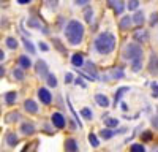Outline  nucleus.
Here are the masks:
<instances>
[{"label":"nucleus","mask_w":158,"mask_h":152,"mask_svg":"<svg viewBox=\"0 0 158 152\" xmlns=\"http://www.w3.org/2000/svg\"><path fill=\"white\" fill-rule=\"evenodd\" d=\"M65 36L70 44L76 46L82 41V36H84V25L79 22V21H70L65 27Z\"/></svg>","instance_id":"f257e3e1"},{"label":"nucleus","mask_w":158,"mask_h":152,"mask_svg":"<svg viewBox=\"0 0 158 152\" xmlns=\"http://www.w3.org/2000/svg\"><path fill=\"white\" fill-rule=\"evenodd\" d=\"M115 46V36L111 32H103L95 40V49L100 54H109Z\"/></svg>","instance_id":"f03ea898"},{"label":"nucleus","mask_w":158,"mask_h":152,"mask_svg":"<svg viewBox=\"0 0 158 152\" xmlns=\"http://www.w3.org/2000/svg\"><path fill=\"white\" fill-rule=\"evenodd\" d=\"M123 57L130 62H135V60H141L142 59V49L138 43H130L125 46L123 49Z\"/></svg>","instance_id":"7ed1b4c3"},{"label":"nucleus","mask_w":158,"mask_h":152,"mask_svg":"<svg viewBox=\"0 0 158 152\" xmlns=\"http://www.w3.org/2000/svg\"><path fill=\"white\" fill-rule=\"evenodd\" d=\"M38 98H40V101H41L43 105H49L51 101H52L51 92L48 91V89H44V87H41V89L38 91Z\"/></svg>","instance_id":"20e7f679"},{"label":"nucleus","mask_w":158,"mask_h":152,"mask_svg":"<svg viewBox=\"0 0 158 152\" xmlns=\"http://www.w3.org/2000/svg\"><path fill=\"white\" fill-rule=\"evenodd\" d=\"M51 120H52V124H54L56 129H63L65 124H67V122H65V117L62 116L60 112H54V114H52Z\"/></svg>","instance_id":"39448f33"},{"label":"nucleus","mask_w":158,"mask_h":152,"mask_svg":"<svg viewBox=\"0 0 158 152\" xmlns=\"http://www.w3.org/2000/svg\"><path fill=\"white\" fill-rule=\"evenodd\" d=\"M36 73L41 76V78H48V65H46V62L44 60H38L36 62Z\"/></svg>","instance_id":"423d86ee"},{"label":"nucleus","mask_w":158,"mask_h":152,"mask_svg":"<svg viewBox=\"0 0 158 152\" xmlns=\"http://www.w3.org/2000/svg\"><path fill=\"white\" fill-rule=\"evenodd\" d=\"M95 101H97L101 108H108V106H109V98H108L106 95L97 94V95H95Z\"/></svg>","instance_id":"0eeeda50"},{"label":"nucleus","mask_w":158,"mask_h":152,"mask_svg":"<svg viewBox=\"0 0 158 152\" xmlns=\"http://www.w3.org/2000/svg\"><path fill=\"white\" fill-rule=\"evenodd\" d=\"M24 108H25V111L30 112V114H35V112L38 111V105L35 103L33 100H27V101H25V103H24Z\"/></svg>","instance_id":"6e6552de"},{"label":"nucleus","mask_w":158,"mask_h":152,"mask_svg":"<svg viewBox=\"0 0 158 152\" xmlns=\"http://www.w3.org/2000/svg\"><path fill=\"white\" fill-rule=\"evenodd\" d=\"M21 132H22L24 135H32V133L35 132V127H33L32 122H24V124L21 125Z\"/></svg>","instance_id":"1a4fd4ad"},{"label":"nucleus","mask_w":158,"mask_h":152,"mask_svg":"<svg viewBox=\"0 0 158 152\" xmlns=\"http://www.w3.org/2000/svg\"><path fill=\"white\" fill-rule=\"evenodd\" d=\"M65 149H67V152H77V143L73 138H70L65 141Z\"/></svg>","instance_id":"9d476101"},{"label":"nucleus","mask_w":158,"mask_h":152,"mask_svg":"<svg viewBox=\"0 0 158 152\" xmlns=\"http://www.w3.org/2000/svg\"><path fill=\"white\" fill-rule=\"evenodd\" d=\"M71 62H73V65L77 67V68H79V67H82V63H84V57H82V54H79V53L74 54V56L71 57Z\"/></svg>","instance_id":"9b49d317"},{"label":"nucleus","mask_w":158,"mask_h":152,"mask_svg":"<svg viewBox=\"0 0 158 152\" xmlns=\"http://www.w3.org/2000/svg\"><path fill=\"white\" fill-rule=\"evenodd\" d=\"M19 65H21L22 70H25V68L32 67V62H30V59H29L27 56H21V57H19Z\"/></svg>","instance_id":"f8f14e48"},{"label":"nucleus","mask_w":158,"mask_h":152,"mask_svg":"<svg viewBox=\"0 0 158 152\" xmlns=\"http://www.w3.org/2000/svg\"><path fill=\"white\" fill-rule=\"evenodd\" d=\"M6 143H8V146L15 147L18 144V135L16 133H6Z\"/></svg>","instance_id":"ddd939ff"},{"label":"nucleus","mask_w":158,"mask_h":152,"mask_svg":"<svg viewBox=\"0 0 158 152\" xmlns=\"http://www.w3.org/2000/svg\"><path fill=\"white\" fill-rule=\"evenodd\" d=\"M150 73L158 74V57L156 56H152L150 57Z\"/></svg>","instance_id":"4468645a"},{"label":"nucleus","mask_w":158,"mask_h":152,"mask_svg":"<svg viewBox=\"0 0 158 152\" xmlns=\"http://www.w3.org/2000/svg\"><path fill=\"white\" fill-rule=\"evenodd\" d=\"M16 98H18L16 92H6V94H5V103H6V105H13V103L16 101Z\"/></svg>","instance_id":"2eb2a0df"},{"label":"nucleus","mask_w":158,"mask_h":152,"mask_svg":"<svg viewBox=\"0 0 158 152\" xmlns=\"http://www.w3.org/2000/svg\"><path fill=\"white\" fill-rule=\"evenodd\" d=\"M109 6L114 8V11L117 13V15H122V11H123V2H109Z\"/></svg>","instance_id":"dca6fc26"},{"label":"nucleus","mask_w":158,"mask_h":152,"mask_svg":"<svg viewBox=\"0 0 158 152\" xmlns=\"http://www.w3.org/2000/svg\"><path fill=\"white\" fill-rule=\"evenodd\" d=\"M131 22H133V19H131L130 16H125V18H122V21H120V29H123V30L130 29Z\"/></svg>","instance_id":"f3484780"},{"label":"nucleus","mask_w":158,"mask_h":152,"mask_svg":"<svg viewBox=\"0 0 158 152\" xmlns=\"http://www.w3.org/2000/svg\"><path fill=\"white\" fill-rule=\"evenodd\" d=\"M87 71H89V74H90V76H94V79H97V78H98L97 70H95V65H94L92 62H87Z\"/></svg>","instance_id":"a211bd4d"},{"label":"nucleus","mask_w":158,"mask_h":152,"mask_svg":"<svg viewBox=\"0 0 158 152\" xmlns=\"http://www.w3.org/2000/svg\"><path fill=\"white\" fill-rule=\"evenodd\" d=\"M114 135H115V132H112V130H109V129H104V130H101V133H100V136L104 138V139H109V138H112Z\"/></svg>","instance_id":"6ab92c4d"},{"label":"nucleus","mask_w":158,"mask_h":152,"mask_svg":"<svg viewBox=\"0 0 158 152\" xmlns=\"http://www.w3.org/2000/svg\"><path fill=\"white\" fill-rule=\"evenodd\" d=\"M135 40H138V41H146V40H147V32H142V30L136 32V33H135Z\"/></svg>","instance_id":"aec40b11"},{"label":"nucleus","mask_w":158,"mask_h":152,"mask_svg":"<svg viewBox=\"0 0 158 152\" xmlns=\"http://www.w3.org/2000/svg\"><path fill=\"white\" fill-rule=\"evenodd\" d=\"M131 19H133V22H136V24H142L144 21H146V18H144V15H142L141 11H139V13H136V15H135L133 18H131Z\"/></svg>","instance_id":"412c9836"},{"label":"nucleus","mask_w":158,"mask_h":152,"mask_svg":"<svg viewBox=\"0 0 158 152\" xmlns=\"http://www.w3.org/2000/svg\"><path fill=\"white\" fill-rule=\"evenodd\" d=\"M24 46H25V49H27V51H29L30 54H35V48H33L32 41H29L27 38H24Z\"/></svg>","instance_id":"4be33fe9"},{"label":"nucleus","mask_w":158,"mask_h":152,"mask_svg":"<svg viewBox=\"0 0 158 152\" xmlns=\"http://www.w3.org/2000/svg\"><path fill=\"white\" fill-rule=\"evenodd\" d=\"M117 119H112V117H104V125L106 127H117Z\"/></svg>","instance_id":"5701e85b"},{"label":"nucleus","mask_w":158,"mask_h":152,"mask_svg":"<svg viewBox=\"0 0 158 152\" xmlns=\"http://www.w3.org/2000/svg\"><path fill=\"white\" fill-rule=\"evenodd\" d=\"M6 46H8L10 49H16V48H18V41L15 40V38L10 36V38H6Z\"/></svg>","instance_id":"b1692460"},{"label":"nucleus","mask_w":158,"mask_h":152,"mask_svg":"<svg viewBox=\"0 0 158 152\" xmlns=\"http://www.w3.org/2000/svg\"><path fill=\"white\" fill-rule=\"evenodd\" d=\"M142 67V59L141 60H135V62H131V70L133 71H139Z\"/></svg>","instance_id":"393cba45"},{"label":"nucleus","mask_w":158,"mask_h":152,"mask_svg":"<svg viewBox=\"0 0 158 152\" xmlns=\"http://www.w3.org/2000/svg\"><path fill=\"white\" fill-rule=\"evenodd\" d=\"M130 150L131 152H146V147H144L142 144H138L136 143V144H133V146L130 147Z\"/></svg>","instance_id":"a878e982"},{"label":"nucleus","mask_w":158,"mask_h":152,"mask_svg":"<svg viewBox=\"0 0 158 152\" xmlns=\"http://www.w3.org/2000/svg\"><path fill=\"white\" fill-rule=\"evenodd\" d=\"M48 84L51 87H56L57 86V78H56V74H48Z\"/></svg>","instance_id":"bb28decb"},{"label":"nucleus","mask_w":158,"mask_h":152,"mask_svg":"<svg viewBox=\"0 0 158 152\" xmlns=\"http://www.w3.org/2000/svg\"><path fill=\"white\" fill-rule=\"evenodd\" d=\"M81 116L85 117V119H92V117H94V112H92L89 108H84V109L81 111Z\"/></svg>","instance_id":"cd10ccee"},{"label":"nucleus","mask_w":158,"mask_h":152,"mask_svg":"<svg viewBox=\"0 0 158 152\" xmlns=\"http://www.w3.org/2000/svg\"><path fill=\"white\" fill-rule=\"evenodd\" d=\"M89 141H90V144L94 146V147H98V144H100V143H98V138H97L94 133L89 135Z\"/></svg>","instance_id":"c85d7f7f"},{"label":"nucleus","mask_w":158,"mask_h":152,"mask_svg":"<svg viewBox=\"0 0 158 152\" xmlns=\"http://www.w3.org/2000/svg\"><path fill=\"white\" fill-rule=\"evenodd\" d=\"M127 91H128V87H120V89L117 91V95H115V105H117V101L120 100V97H122V95H123Z\"/></svg>","instance_id":"c756f323"},{"label":"nucleus","mask_w":158,"mask_h":152,"mask_svg":"<svg viewBox=\"0 0 158 152\" xmlns=\"http://www.w3.org/2000/svg\"><path fill=\"white\" fill-rule=\"evenodd\" d=\"M13 74H15V78L16 79H24V71H22V68H16L15 71H13Z\"/></svg>","instance_id":"7c9ffc66"},{"label":"nucleus","mask_w":158,"mask_h":152,"mask_svg":"<svg viewBox=\"0 0 158 152\" xmlns=\"http://www.w3.org/2000/svg\"><path fill=\"white\" fill-rule=\"evenodd\" d=\"M19 119V112H11L8 114V117H6V122H15Z\"/></svg>","instance_id":"2f4dec72"},{"label":"nucleus","mask_w":158,"mask_h":152,"mask_svg":"<svg viewBox=\"0 0 158 152\" xmlns=\"http://www.w3.org/2000/svg\"><path fill=\"white\" fill-rule=\"evenodd\" d=\"M92 18H94V11H92V8H87L85 10V21L92 22Z\"/></svg>","instance_id":"473e14b6"},{"label":"nucleus","mask_w":158,"mask_h":152,"mask_svg":"<svg viewBox=\"0 0 158 152\" xmlns=\"http://www.w3.org/2000/svg\"><path fill=\"white\" fill-rule=\"evenodd\" d=\"M138 6H139V2H138V0H133V2L128 3V10H136Z\"/></svg>","instance_id":"72a5a7b5"},{"label":"nucleus","mask_w":158,"mask_h":152,"mask_svg":"<svg viewBox=\"0 0 158 152\" xmlns=\"http://www.w3.org/2000/svg\"><path fill=\"white\" fill-rule=\"evenodd\" d=\"M152 89H153L152 95H153V97L156 98V97H158V84H155V82H153V84H152Z\"/></svg>","instance_id":"f704fd0d"},{"label":"nucleus","mask_w":158,"mask_h":152,"mask_svg":"<svg viewBox=\"0 0 158 152\" xmlns=\"http://www.w3.org/2000/svg\"><path fill=\"white\" fill-rule=\"evenodd\" d=\"M71 81H73V74L67 73V74H65V82H71Z\"/></svg>","instance_id":"c9c22d12"},{"label":"nucleus","mask_w":158,"mask_h":152,"mask_svg":"<svg viewBox=\"0 0 158 152\" xmlns=\"http://www.w3.org/2000/svg\"><path fill=\"white\" fill-rule=\"evenodd\" d=\"M40 49H43V51H48V49H49V46H48L46 43H41V41H40Z\"/></svg>","instance_id":"e433bc0d"},{"label":"nucleus","mask_w":158,"mask_h":152,"mask_svg":"<svg viewBox=\"0 0 158 152\" xmlns=\"http://www.w3.org/2000/svg\"><path fill=\"white\" fill-rule=\"evenodd\" d=\"M76 84H77V86H81V87H85V82H84L81 78H77V79H76Z\"/></svg>","instance_id":"4c0bfd02"},{"label":"nucleus","mask_w":158,"mask_h":152,"mask_svg":"<svg viewBox=\"0 0 158 152\" xmlns=\"http://www.w3.org/2000/svg\"><path fill=\"white\" fill-rule=\"evenodd\" d=\"M29 25H33V27H38V22H36L35 19H30V21H29Z\"/></svg>","instance_id":"58836bf2"},{"label":"nucleus","mask_w":158,"mask_h":152,"mask_svg":"<svg viewBox=\"0 0 158 152\" xmlns=\"http://www.w3.org/2000/svg\"><path fill=\"white\" fill-rule=\"evenodd\" d=\"M85 3H89L87 0H77V2H76V5H85Z\"/></svg>","instance_id":"ea45409f"},{"label":"nucleus","mask_w":158,"mask_h":152,"mask_svg":"<svg viewBox=\"0 0 158 152\" xmlns=\"http://www.w3.org/2000/svg\"><path fill=\"white\" fill-rule=\"evenodd\" d=\"M18 3H21V5H25V3H30L29 0H18Z\"/></svg>","instance_id":"a19ab883"},{"label":"nucleus","mask_w":158,"mask_h":152,"mask_svg":"<svg viewBox=\"0 0 158 152\" xmlns=\"http://www.w3.org/2000/svg\"><path fill=\"white\" fill-rule=\"evenodd\" d=\"M158 21V15H153V18H152V24H155Z\"/></svg>","instance_id":"79ce46f5"},{"label":"nucleus","mask_w":158,"mask_h":152,"mask_svg":"<svg viewBox=\"0 0 158 152\" xmlns=\"http://www.w3.org/2000/svg\"><path fill=\"white\" fill-rule=\"evenodd\" d=\"M3 59H5V54H3V51L0 49V60H3Z\"/></svg>","instance_id":"37998d69"},{"label":"nucleus","mask_w":158,"mask_h":152,"mask_svg":"<svg viewBox=\"0 0 158 152\" xmlns=\"http://www.w3.org/2000/svg\"><path fill=\"white\" fill-rule=\"evenodd\" d=\"M5 74V70H3V67H0V76H3Z\"/></svg>","instance_id":"c03bdc74"}]
</instances>
